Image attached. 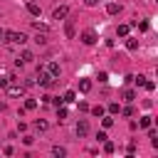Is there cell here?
<instances>
[{"label":"cell","instance_id":"obj_1","mask_svg":"<svg viewBox=\"0 0 158 158\" xmlns=\"http://www.w3.org/2000/svg\"><path fill=\"white\" fill-rule=\"evenodd\" d=\"M5 40L10 44H25L27 42V35L25 32H15V30H5Z\"/></svg>","mask_w":158,"mask_h":158},{"label":"cell","instance_id":"obj_2","mask_svg":"<svg viewBox=\"0 0 158 158\" xmlns=\"http://www.w3.org/2000/svg\"><path fill=\"white\" fill-rule=\"evenodd\" d=\"M37 84L47 89V86H52V84H54V77H52L47 69H42V67H40V72H37Z\"/></svg>","mask_w":158,"mask_h":158},{"label":"cell","instance_id":"obj_3","mask_svg":"<svg viewBox=\"0 0 158 158\" xmlns=\"http://www.w3.org/2000/svg\"><path fill=\"white\" fill-rule=\"evenodd\" d=\"M7 94H10L12 99H17V96L25 94V86H20V84H15V81L10 79V81H7Z\"/></svg>","mask_w":158,"mask_h":158},{"label":"cell","instance_id":"obj_4","mask_svg":"<svg viewBox=\"0 0 158 158\" xmlns=\"http://www.w3.org/2000/svg\"><path fill=\"white\" fill-rule=\"evenodd\" d=\"M69 15V7L67 5H59V7H54V12H52V20H64Z\"/></svg>","mask_w":158,"mask_h":158},{"label":"cell","instance_id":"obj_5","mask_svg":"<svg viewBox=\"0 0 158 158\" xmlns=\"http://www.w3.org/2000/svg\"><path fill=\"white\" fill-rule=\"evenodd\" d=\"M79 40H81L84 44H94V42H96V32H94V30H84Z\"/></svg>","mask_w":158,"mask_h":158},{"label":"cell","instance_id":"obj_6","mask_svg":"<svg viewBox=\"0 0 158 158\" xmlns=\"http://www.w3.org/2000/svg\"><path fill=\"white\" fill-rule=\"evenodd\" d=\"M35 59V54L32 52H27V49H22V54H20V59H17V64H30Z\"/></svg>","mask_w":158,"mask_h":158},{"label":"cell","instance_id":"obj_7","mask_svg":"<svg viewBox=\"0 0 158 158\" xmlns=\"http://www.w3.org/2000/svg\"><path fill=\"white\" fill-rule=\"evenodd\" d=\"M44 69H47V72H49V74H52V77H54V79H57V77H59V72H62V69H59V64H57V62H47V67H44Z\"/></svg>","mask_w":158,"mask_h":158},{"label":"cell","instance_id":"obj_8","mask_svg":"<svg viewBox=\"0 0 158 158\" xmlns=\"http://www.w3.org/2000/svg\"><path fill=\"white\" fill-rule=\"evenodd\" d=\"M86 133H89V123H86V121H79V123H77V136L84 138Z\"/></svg>","mask_w":158,"mask_h":158},{"label":"cell","instance_id":"obj_9","mask_svg":"<svg viewBox=\"0 0 158 158\" xmlns=\"http://www.w3.org/2000/svg\"><path fill=\"white\" fill-rule=\"evenodd\" d=\"M106 12H109V15H118V12H121V5H118V2H109V5H106Z\"/></svg>","mask_w":158,"mask_h":158},{"label":"cell","instance_id":"obj_10","mask_svg":"<svg viewBox=\"0 0 158 158\" xmlns=\"http://www.w3.org/2000/svg\"><path fill=\"white\" fill-rule=\"evenodd\" d=\"M27 12L35 15V17H40V5L37 2H27Z\"/></svg>","mask_w":158,"mask_h":158},{"label":"cell","instance_id":"obj_11","mask_svg":"<svg viewBox=\"0 0 158 158\" xmlns=\"http://www.w3.org/2000/svg\"><path fill=\"white\" fill-rule=\"evenodd\" d=\"M126 49H128V52H136V49H138V40L128 37V40H126Z\"/></svg>","mask_w":158,"mask_h":158},{"label":"cell","instance_id":"obj_12","mask_svg":"<svg viewBox=\"0 0 158 158\" xmlns=\"http://www.w3.org/2000/svg\"><path fill=\"white\" fill-rule=\"evenodd\" d=\"M89 89H91V81H89V79H79V91H81V94H86Z\"/></svg>","mask_w":158,"mask_h":158},{"label":"cell","instance_id":"obj_13","mask_svg":"<svg viewBox=\"0 0 158 158\" xmlns=\"http://www.w3.org/2000/svg\"><path fill=\"white\" fill-rule=\"evenodd\" d=\"M128 30H131V25H118V27H116V35H118V37H126Z\"/></svg>","mask_w":158,"mask_h":158},{"label":"cell","instance_id":"obj_14","mask_svg":"<svg viewBox=\"0 0 158 158\" xmlns=\"http://www.w3.org/2000/svg\"><path fill=\"white\" fill-rule=\"evenodd\" d=\"M35 128H37V131H47V128H49V123H47L44 118H37V121H35Z\"/></svg>","mask_w":158,"mask_h":158},{"label":"cell","instance_id":"obj_15","mask_svg":"<svg viewBox=\"0 0 158 158\" xmlns=\"http://www.w3.org/2000/svg\"><path fill=\"white\" fill-rule=\"evenodd\" d=\"M32 27H35V30H37V32H49V27H47V25H44V22H37V20H35V22H32Z\"/></svg>","mask_w":158,"mask_h":158},{"label":"cell","instance_id":"obj_16","mask_svg":"<svg viewBox=\"0 0 158 158\" xmlns=\"http://www.w3.org/2000/svg\"><path fill=\"white\" fill-rule=\"evenodd\" d=\"M62 99H64V104H72V101H77V94H74V91H64Z\"/></svg>","mask_w":158,"mask_h":158},{"label":"cell","instance_id":"obj_17","mask_svg":"<svg viewBox=\"0 0 158 158\" xmlns=\"http://www.w3.org/2000/svg\"><path fill=\"white\" fill-rule=\"evenodd\" d=\"M52 156L62 158V156H67V148H62V146H54V148H52Z\"/></svg>","mask_w":158,"mask_h":158},{"label":"cell","instance_id":"obj_18","mask_svg":"<svg viewBox=\"0 0 158 158\" xmlns=\"http://www.w3.org/2000/svg\"><path fill=\"white\" fill-rule=\"evenodd\" d=\"M123 99H126V101L131 104V101L136 99V91H133V89H126V91H123Z\"/></svg>","mask_w":158,"mask_h":158},{"label":"cell","instance_id":"obj_19","mask_svg":"<svg viewBox=\"0 0 158 158\" xmlns=\"http://www.w3.org/2000/svg\"><path fill=\"white\" fill-rule=\"evenodd\" d=\"M151 121H153L151 116H141V121H138V126H141V128H148V126H151Z\"/></svg>","mask_w":158,"mask_h":158},{"label":"cell","instance_id":"obj_20","mask_svg":"<svg viewBox=\"0 0 158 158\" xmlns=\"http://www.w3.org/2000/svg\"><path fill=\"white\" fill-rule=\"evenodd\" d=\"M35 42H37V44H47V32H42V35L37 32V37H35Z\"/></svg>","mask_w":158,"mask_h":158},{"label":"cell","instance_id":"obj_21","mask_svg":"<svg viewBox=\"0 0 158 158\" xmlns=\"http://www.w3.org/2000/svg\"><path fill=\"white\" fill-rule=\"evenodd\" d=\"M109 114H121V106H118L116 101H111V104H109Z\"/></svg>","mask_w":158,"mask_h":158},{"label":"cell","instance_id":"obj_22","mask_svg":"<svg viewBox=\"0 0 158 158\" xmlns=\"http://www.w3.org/2000/svg\"><path fill=\"white\" fill-rule=\"evenodd\" d=\"M57 118H59V121L67 118V109H64V106H57Z\"/></svg>","mask_w":158,"mask_h":158},{"label":"cell","instance_id":"obj_23","mask_svg":"<svg viewBox=\"0 0 158 158\" xmlns=\"http://www.w3.org/2000/svg\"><path fill=\"white\" fill-rule=\"evenodd\" d=\"M64 32H67V37H74V25H72V22H67V27H64Z\"/></svg>","mask_w":158,"mask_h":158},{"label":"cell","instance_id":"obj_24","mask_svg":"<svg viewBox=\"0 0 158 158\" xmlns=\"http://www.w3.org/2000/svg\"><path fill=\"white\" fill-rule=\"evenodd\" d=\"M35 106H37V101H35V99H27V101H25V109H27V111H32Z\"/></svg>","mask_w":158,"mask_h":158},{"label":"cell","instance_id":"obj_25","mask_svg":"<svg viewBox=\"0 0 158 158\" xmlns=\"http://www.w3.org/2000/svg\"><path fill=\"white\" fill-rule=\"evenodd\" d=\"M121 114H123V116H133V106H131V104H128V106H123V109H121Z\"/></svg>","mask_w":158,"mask_h":158},{"label":"cell","instance_id":"obj_26","mask_svg":"<svg viewBox=\"0 0 158 158\" xmlns=\"http://www.w3.org/2000/svg\"><path fill=\"white\" fill-rule=\"evenodd\" d=\"M114 148H116V146H114L111 141H104V151H106V153H114Z\"/></svg>","mask_w":158,"mask_h":158},{"label":"cell","instance_id":"obj_27","mask_svg":"<svg viewBox=\"0 0 158 158\" xmlns=\"http://www.w3.org/2000/svg\"><path fill=\"white\" fill-rule=\"evenodd\" d=\"M91 114H94V116H104V106H94Z\"/></svg>","mask_w":158,"mask_h":158},{"label":"cell","instance_id":"obj_28","mask_svg":"<svg viewBox=\"0 0 158 158\" xmlns=\"http://www.w3.org/2000/svg\"><path fill=\"white\" fill-rule=\"evenodd\" d=\"M136 27H138L141 32H146V30H148V22H138V20H136Z\"/></svg>","mask_w":158,"mask_h":158},{"label":"cell","instance_id":"obj_29","mask_svg":"<svg viewBox=\"0 0 158 158\" xmlns=\"http://www.w3.org/2000/svg\"><path fill=\"white\" fill-rule=\"evenodd\" d=\"M133 81H136L138 86H143V84H146V77H141V74H138V77H133Z\"/></svg>","mask_w":158,"mask_h":158},{"label":"cell","instance_id":"obj_30","mask_svg":"<svg viewBox=\"0 0 158 158\" xmlns=\"http://www.w3.org/2000/svg\"><path fill=\"white\" fill-rule=\"evenodd\" d=\"M109 126H114V118H111V116H106V118H104V128H109Z\"/></svg>","mask_w":158,"mask_h":158},{"label":"cell","instance_id":"obj_31","mask_svg":"<svg viewBox=\"0 0 158 158\" xmlns=\"http://www.w3.org/2000/svg\"><path fill=\"white\" fill-rule=\"evenodd\" d=\"M32 141H35L32 136H22V143H25V146H32Z\"/></svg>","mask_w":158,"mask_h":158},{"label":"cell","instance_id":"obj_32","mask_svg":"<svg viewBox=\"0 0 158 158\" xmlns=\"http://www.w3.org/2000/svg\"><path fill=\"white\" fill-rule=\"evenodd\" d=\"M99 81H109V74L106 72H99Z\"/></svg>","mask_w":158,"mask_h":158},{"label":"cell","instance_id":"obj_33","mask_svg":"<svg viewBox=\"0 0 158 158\" xmlns=\"http://www.w3.org/2000/svg\"><path fill=\"white\" fill-rule=\"evenodd\" d=\"M143 86H146L148 91H153V89H156V84H153V81H148V79H146V84H143Z\"/></svg>","mask_w":158,"mask_h":158},{"label":"cell","instance_id":"obj_34","mask_svg":"<svg viewBox=\"0 0 158 158\" xmlns=\"http://www.w3.org/2000/svg\"><path fill=\"white\" fill-rule=\"evenodd\" d=\"M79 111H89V104L86 101H79Z\"/></svg>","mask_w":158,"mask_h":158},{"label":"cell","instance_id":"obj_35","mask_svg":"<svg viewBox=\"0 0 158 158\" xmlns=\"http://www.w3.org/2000/svg\"><path fill=\"white\" fill-rule=\"evenodd\" d=\"M84 2H86V5H89V7H94V5H96V2H99V0H84Z\"/></svg>","mask_w":158,"mask_h":158},{"label":"cell","instance_id":"obj_36","mask_svg":"<svg viewBox=\"0 0 158 158\" xmlns=\"http://www.w3.org/2000/svg\"><path fill=\"white\" fill-rule=\"evenodd\" d=\"M7 81H10V79H0V89H2V86H7Z\"/></svg>","mask_w":158,"mask_h":158},{"label":"cell","instance_id":"obj_37","mask_svg":"<svg viewBox=\"0 0 158 158\" xmlns=\"http://www.w3.org/2000/svg\"><path fill=\"white\" fill-rule=\"evenodd\" d=\"M0 40H5V30H0Z\"/></svg>","mask_w":158,"mask_h":158}]
</instances>
